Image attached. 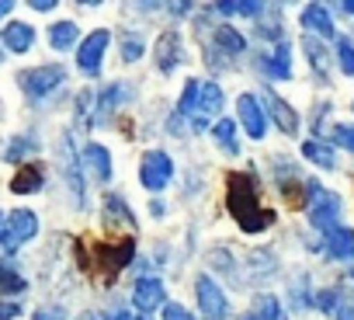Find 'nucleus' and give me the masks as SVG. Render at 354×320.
<instances>
[{
    "label": "nucleus",
    "instance_id": "nucleus-16",
    "mask_svg": "<svg viewBox=\"0 0 354 320\" xmlns=\"http://www.w3.org/2000/svg\"><path fill=\"white\" fill-rule=\"evenodd\" d=\"M125 101H132V87H129V84H108V87L97 94V122L111 118Z\"/></svg>",
    "mask_w": 354,
    "mask_h": 320
},
{
    "label": "nucleus",
    "instance_id": "nucleus-12",
    "mask_svg": "<svg viewBox=\"0 0 354 320\" xmlns=\"http://www.w3.org/2000/svg\"><path fill=\"white\" fill-rule=\"evenodd\" d=\"M163 296H167V289H163V282L153 278V275L139 278L136 289H132V303H136L139 313H153V310H160V306H163Z\"/></svg>",
    "mask_w": 354,
    "mask_h": 320
},
{
    "label": "nucleus",
    "instance_id": "nucleus-49",
    "mask_svg": "<svg viewBox=\"0 0 354 320\" xmlns=\"http://www.w3.org/2000/svg\"><path fill=\"white\" fill-rule=\"evenodd\" d=\"M240 320H254V317H250V313H243V317H240Z\"/></svg>",
    "mask_w": 354,
    "mask_h": 320
},
{
    "label": "nucleus",
    "instance_id": "nucleus-9",
    "mask_svg": "<svg viewBox=\"0 0 354 320\" xmlns=\"http://www.w3.org/2000/svg\"><path fill=\"white\" fill-rule=\"evenodd\" d=\"M309 223L316 226V230H337V220H340V195H333V192H319L313 202H309Z\"/></svg>",
    "mask_w": 354,
    "mask_h": 320
},
{
    "label": "nucleus",
    "instance_id": "nucleus-44",
    "mask_svg": "<svg viewBox=\"0 0 354 320\" xmlns=\"http://www.w3.org/2000/svg\"><path fill=\"white\" fill-rule=\"evenodd\" d=\"M337 320H354V303H347V306H340V313H337Z\"/></svg>",
    "mask_w": 354,
    "mask_h": 320
},
{
    "label": "nucleus",
    "instance_id": "nucleus-34",
    "mask_svg": "<svg viewBox=\"0 0 354 320\" xmlns=\"http://www.w3.org/2000/svg\"><path fill=\"white\" fill-rule=\"evenodd\" d=\"M118 39H122V60H125V63H136V60H142V53H146V42H142V35H139V32H129V28H125Z\"/></svg>",
    "mask_w": 354,
    "mask_h": 320
},
{
    "label": "nucleus",
    "instance_id": "nucleus-37",
    "mask_svg": "<svg viewBox=\"0 0 354 320\" xmlns=\"http://www.w3.org/2000/svg\"><path fill=\"white\" fill-rule=\"evenodd\" d=\"M330 139H333L337 146H344V150H351V153H354V125H347V122L333 125V129H330Z\"/></svg>",
    "mask_w": 354,
    "mask_h": 320
},
{
    "label": "nucleus",
    "instance_id": "nucleus-33",
    "mask_svg": "<svg viewBox=\"0 0 354 320\" xmlns=\"http://www.w3.org/2000/svg\"><path fill=\"white\" fill-rule=\"evenodd\" d=\"M250 317H254V320H285L278 296H268V292L254 299V310H250Z\"/></svg>",
    "mask_w": 354,
    "mask_h": 320
},
{
    "label": "nucleus",
    "instance_id": "nucleus-39",
    "mask_svg": "<svg viewBox=\"0 0 354 320\" xmlns=\"http://www.w3.org/2000/svg\"><path fill=\"white\" fill-rule=\"evenodd\" d=\"M264 11V4H257V0H247V4H236V15H247V18H257Z\"/></svg>",
    "mask_w": 354,
    "mask_h": 320
},
{
    "label": "nucleus",
    "instance_id": "nucleus-35",
    "mask_svg": "<svg viewBox=\"0 0 354 320\" xmlns=\"http://www.w3.org/2000/svg\"><path fill=\"white\" fill-rule=\"evenodd\" d=\"M337 60H340V70L347 73V77H354V42L344 35V39H337Z\"/></svg>",
    "mask_w": 354,
    "mask_h": 320
},
{
    "label": "nucleus",
    "instance_id": "nucleus-10",
    "mask_svg": "<svg viewBox=\"0 0 354 320\" xmlns=\"http://www.w3.org/2000/svg\"><path fill=\"white\" fill-rule=\"evenodd\" d=\"M185 63V46H181V35H177L174 28H167L160 39H156V70L167 77L174 73L177 66Z\"/></svg>",
    "mask_w": 354,
    "mask_h": 320
},
{
    "label": "nucleus",
    "instance_id": "nucleus-27",
    "mask_svg": "<svg viewBox=\"0 0 354 320\" xmlns=\"http://www.w3.org/2000/svg\"><path fill=\"white\" fill-rule=\"evenodd\" d=\"M247 278L250 282H264V278H271V272H274V258L268 254V251H250L247 254Z\"/></svg>",
    "mask_w": 354,
    "mask_h": 320
},
{
    "label": "nucleus",
    "instance_id": "nucleus-25",
    "mask_svg": "<svg viewBox=\"0 0 354 320\" xmlns=\"http://www.w3.org/2000/svg\"><path fill=\"white\" fill-rule=\"evenodd\" d=\"M302 157H306V160H313L316 168H326V171H333V168H337L333 150H330L326 143H319V139H306V143H302Z\"/></svg>",
    "mask_w": 354,
    "mask_h": 320
},
{
    "label": "nucleus",
    "instance_id": "nucleus-28",
    "mask_svg": "<svg viewBox=\"0 0 354 320\" xmlns=\"http://www.w3.org/2000/svg\"><path fill=\"white\" fill-rule=\"evenodd\" d=\"M25 285H28V282H25V275L18 272L15 261H8V258L0 261V289H4L8 296H18V292H25Z\"/></svg>",
    "mask_w": 354,
    "mask_h": 320
},
{
    "label": "nucleus",
    "instance_id": "nucleus-29",
    "mask_svg": "<svg viewBox=\"0 0 354 320\" xmlns=\"http://www.w3.org/2000/svg\"><path fill=\"white\" fill-rule=\"evenodd\" d=\"M97 122V94L94 91H80L77 94V125L91 129Z\"/></svg>",
    "mask_w": 354,
    "mask_h": 320
},
{
    "label": "nucleus",
    "instance_id": "nucleus-22",
    "mask_svg": "<svg viewBox=\"0 0 354 320\" xmlns=\"http://www.w3.org/2000/svg\"><path fill=\"white\" fill-rule=\"evenodd\" d=\"M77 160H80V157H73V139L66 136V139H63V175H66L73 195H77L80 206H84V178H80V171H77Z\"/></svg>",
    "mask_w": 354,
    "mask_h": 320
},
{
    "label": "nucleus",
    "instance_id": "nucleus-4",
    "mask_svg": "<svg viewBox=\"0 0 354 320\" xmlns=\"http://www.w3.org/2000/svg\"><path fill=\"white\" fill-rule=\"evenodd\" d=\"M39 233V216L32 209H15L4 223V230H0V247H4L8 254H15L21 244H28L32 237Z\"/></svg>",
    "mask_w": 354,
    "mask_h": 320
},
{
    "label": "nucleus",
    "instance_id": "nucleus-21",
    "mask_svg": "<svg viewBox=\"0 0 354 320\" xmlns=\"http://www.w3.org/2000/svg\"><path fill=\"white\" fill-rule=\"evenodd\" d=\"M302 53H306V60L313 63V70L319 73V80H326V73H330V49H326L319 39L302 35Z\"/></svg>",
    "mask_w": 354,
    "mask_h": 320
},
{
    "label": "nucleus",
    "instance_id": "nucleus-43",
    "mask_svg": "<svg viewBox=\"0 0 354 320\" xmlns=\"http://www.w3.org/2000/svg\"><path fill=\"white\" fill-rule=\"evenodd\" d=\"M32 8H35V11H42V15H49V11L56 8V0H32Z\"/></svg>",
    "mask_w": 354,
    "mask_h": 320
},
{
    "label": "nucleus",
    "instance_id": "nucleus-24",
    "mask_svg": "<svg viewBox=\"0 0 354 320\" xmlns=\"http://www.w3.org/2000/svg\"><path fill=\"white\" fill-rule=\"evenodd\" d=\"M223 112V87L219 84H202V98H198V118H212V115H219ZM195 122V118H192Z\"/></svg>",
    "mask_w": 354,
    "mask_h": 320
},
{
    "label": "nucleus",
    "instance_id": "nucleus-30",
    "mask_svg": "<svg viewBox=\"0 0 354 320\" xmlns=\"http://www.w3.org/2000/svg\"><path fill=\"white\" fill-rule=\"evenodd\" d=\"M212 136H216V143H219L230 157L240 153V143H236V122H233V118H219V122L212 125Z\"/></svg>",
    "mask_w": 354,
    "mask_h": 320
},
{
    "label": "nucleus",
    "instance_id": "nucleus-18",
    "mask_svg": "<svg viewBox=\"0 0 354 320\" xmlns=\"http://www.w3.org/2000/svg\"><path fill=\"white\" fill-rule=\"evenodd\" d=\"M0 42H4L11 53H28L35 46V28L25 25V21H11L4 28V35H0Z\"/></svg>",
    "mask_w": 354,
    "mask_h": 320
},
{
    "label": "nucleus",
    "instance_id": "nucleus-42",
    "mask_svg": "<svg viewBox=\"0 0 354 320\" xmlns=\"http://www.w3.org/2000/svg\"><path fill=\"white\" fill-rule=\"evenodd\" d=\"M167 11H170L174 18H185V15H192L195 8H192V4H167Z\"/></svg>",
    "mask_w": 354,
    "mask_h": 320
},
{
    "label": "nucleus",
    "instance_id": "nucleus-46",
    "mask_svg": "<svg viewBox=\"0 0 354 320\" xmlns=\"http://www.w3.org/2000/svg\"><path fill=\"white\" fill-rule=\"evenodd\" d=\"M11 8H15L11 0H0V18H8V15H11Z\"/></svg>",
    "mask_w": 354,
    "mask_h": 320
},
{
    "label": "nucleus",
    "instance_id": "nucleus-38",
    "mask_svg": "<svg viewBox=\"0 0 354 320\" xmlns=\"http://www.w3.org/2000/svg\"><path fill=\"white\" fill-rule=\"evenodd\" d=\"M163 320H195V317L177 303H163Z\"/></svg>",
    "mask_w": 354,
    "mask_h": 320
},
{
    "label": "nucleus",
    "instance_id": "nucleus-36",
    "mask_svg": "<svg viewBox=\"0 0 354 320\" xmlns=\"http://www.w3.org/2000/svg\"><path fill=\"white\" fill-rule=\"evenodd\" d=\"M316 306H319L323 313H333V317H337V313H340V292H337V289H319V292H316Z\"/></svg>",
    "mask_w": 354,
    "mask_h": 320
},
{
    "label": "nucleus",
    "instance_id": "nucleus-15",
    "mask_svg": "<svg viewBox=\"0 0 354 320\" xmlns=\"http://www.w3.org/2000/svg\"><path fill=\"white\" fill-rule=\"evenodd\" d=\"M257 66H261L268 77H274V80H292V46H288V42H278L271 56L257 60Z\"/></svg>",
    "mask_w": 354,
    "mask_h": 320
},
{
    "label": "nucleus",
    "instance_id": "nucleus-45",
    "mask_svg": "<svg viewBox=\"0 0 354 320\" xmlns=\"http://www.w3.org/2000/svg\"><path fill=\"white\" fill-rule=\"evenodd\" d=\"M149 213H153V216H167V206L153 199V202H149Z\"/></svg>",
    "mask_w": 354,
    "mask_h": 320
},
{
    "label": "nucleus",
    "instance_id": "nucleus-11",
    "mask_svg": "<svg viewBox=\"0 0 354 320\" xmlns=\"http://www.w3.org/2000/svg\"><path fill=\"white\" fill-rule=\"evenodd\" d=\"M236 115H240V125L247 129L250 139H264L268 132V118H264V108L254 94H240L236 98Z\"/></svg>",
    "mask_w": 354,
    "mask_h": 320
},
{
    "label": "nucleus",
    "instance_id": "nucleus-13",
    "mask_svg": "<svg viewBox=\"0 0 354 320\" xmlns=\"http://www.w3.org/2000/svg\"><path fill=\"white\" fill-rule=\"evenodd\" d=\"M80 164L91 171V178H94L97 185H108V181H111V153H108V146L87 143V146H84V157H80Z\"/></svg>",
    "mask_w": 354,
    "mask_h": 320
},
{
    "label": "nucleus",
    "instance_id": "nucleus-26",
    "mask_svg": "<svg viewBox=\"0 0 354 320\" xmlns=\"http://www.w3.org/2000/svg\"><path fill=\"white\" fill-rule=\"evenodd\" d=\"M77 39H80V28H77L73 21H56V25L49 28V46H53V49H73Z\"/></svg>",
    "mask_w": 354,
    "mask_h": 320
},
{
    "label": "nucleus",
    "instance_id": "nucleus-17",
    "mask_svg": "<svg viewBox=\"0 0 354 320\" xmlns=\"http://www.w3.org/2000/svg\"><path fill=\"white\" fill-rule=\"evenodd\" d=\"M323 251H326V258H333V261H351V258H354V230H347V226L330 230Z\"/></svg>",
    "mask_w": 354,
    "mask_h": 320
},
{
    "label": "nucleus",
    "instance_id": "nucleus-31",
    "mask_svg": "<svg viewBox=\"0 0 354 320\" xmlns=\"http://www.w3.org/2000/svg\"><path fill=\"white\" fill-rule=\"evenodd\" d=\"M198 98H202V80H188L185 91H181V101H177V115H188V118H198Z\"/></svg>",
    "mask_w": 354,
    "mask_h": 320
},
{
    "label": "nucleus",
    "instance_id": "nucleus-51",
    "mask_svg": "<svg viewBox=\"0 0 354 320\" xmlns=\"http://www.w3.org/2000/svg\"><path fill=\"white\" fill-rule=\"evenodd\" d=\"M136 320H142V317H136Z\"/></svg>",
    "mask_w": 354,
    "mask_h": 320
},
{
    "label": "nucleus",
    "instance_id": "nucleus-32",
    "mask_svg": "<svg viewBox=\"0 0 354 320\" xmlns=\"http://www.w3.org/2000/svg\"><path fill=\"white\" fill-rule=\"evenodd\" d=\"M35 153H39V139H35L32 132H25V136H15V139L8 143L4 160H25V157H35Z\"/></svg>",
    "mask_w": 354,
    "mask_h": 320
},
{
    "label": "nucleus",
    "instance_id": "nucleus-1",
    "mask_svg": "<svg viewBox=\"0 0 354 320\" xmlns=\"http://www.w3.org/2000/svg\"><path fill=\"white\" fill-rule=\"evenodd\" d=\"M226 209L236 220V226L247 233H264L278 220L274 209L261 206V185H257L254 171H230L226 175Z\"/></svg>",
    "mask_w": 354,
    "mask_h": 320
},
{
    "label": "nucleus",
    "instance_id": "nucleus-20",
    "mask_svg": "<svg viewBox=\"0 0 354 320\" xmlns=\"http://www.w3.org/2000/svg\"><path fill=\"white\" fill-rule=\"evenodd\" d=\"M302 28L319 32L323 39H330V35H333V18H330V11H326L323 4H306V8H302Z\"/></svg>",
    "mask_w": 354,
    "mask_h": 320
},
{
    "label": "nucleus",
    "instance_id": "nucleus-53",
    "mask_svg": "<svg viewBox=\"0 0 354 320\" xmlns=\"http://www.w3.org/2000/svg\"><path fill=\"white\" fill-rule=\"evenodd\" d=\"M351 108H354V105H351Z\"/></svg>",
    "mask_w": 354,
    "mask_h": 320
},
{
    "label": "nucleus",
    "instance_id": "nucleus-14",
    "mask_svg": "<svg viewBox=\"0 0 354 320\" xmlns=\"http://www.w3.org/2000/svg\"><path fill=\"white\" fill-rule=\"evenodd\" d=\"M264 101H268V115L274 118V125H278L281 132L295 136V132H299V112H295L281 94H274V91H268V94H264Z\"/></svg>",
    "mask_w": 354,
    "mask_h": 320
},
{
    "label": "nucleus",
    "instance_id": "nucleus-52",
    "mask_svg": "<svg viewBox=\"0 0 354 320\" xmlns=\"http://www.w3.org/2000/svg\"><path fill=\"white\" fill-rule=\"evenodd\" d=\"M0 230H4V226H0Z\"/></svg>",
    "mask_w": 354,
    "mask_h": 320
},
{
    "label": "nucleus",
    "instance_id": "nucleus-19",
    "mask_svg": "<svg viewBox=\"0 0 354 320\" xmlns=\"http://www.w3.org/2000/svg\"><path fill=\"white\" fill-rule=\"evenodd\" d=\"M104 226L111 230V226H136V216H132V209L125 206V199L122 195H115V192H108L104 195Z\"/></svg>",
    "mask_w": 354,
    "mask_h": 320
},
{
    "label": "nucleus",
    "instance_id": "nucleus-5",
    "mask_svg": "<svg viewBox=\"0 0 354 320\" xmlns=\"http://www.w3.org/2000/svg\"><path fill=\"white\" fill-rule=\"evenodd\" d=\"M174 178V160L163 153V150H149L139 164V181L146 192H163Z\"/></svg>",
    "mask_w": 354,
    "mask_h": 320
},
{
    "label": "nucleus",
    "instance_id": "nucleus-7",
    "mask_svg": "<svg viewBox=\"0 0 354 320\" xmlns=\"http://www.w3.org/2000/svg\"><path fill=\"white\" fill-rule=\"evenodd\" d=\"M195 292H198V310L205 320H223L230 313V299L226 292L219 289V282H212L209 275H198L195 278Z\"/></svg>",
    "mask_w": 354,
    "mask_h": 320
},
{
    "label": "nucleus",
    "instance_id": "nucleus-6",
    "mask_svg": "<svg viewBox=\"0 0 354 320\" xmlns=\"http://www.w3.org/2000/svg\"><path fill=\"white\" fill-rule=\"evenodd\" d=\"M63 80H66V70H63V66H35V70H21V77H18L21 91H25L32 101L53 94Z\"/></svg>",
    "mask_w": 354,
    "mask_h": 320
},
{
    "label": "nucleus",
    "instance_id": "nucleus-48",
    "mask_svg": "<svg viewBox=\"0 0 354 320\" xmlns=\"http://www.w3.org/2000/svg\"><path fill=\"white\" fill-rule=\"evenodd\" d=\"M77 320H97V317H94V313H80Z\"/></svg>",
    "mask_w": 354,
    "mask_h": 320
},
{
    "label": "nucleus",
    "instance_id": "nucleus-50",
    "mask_svg": "<svg viewBox=\"0 0 354 320\" xmlns=\"http://www.w3.org/2000/svg\"><path fill=\"white\" fill-rule=\"evenodd\" d=\"M0 63H4V46H0Z\"/></svg>",
    "mask_w": 354,
    "mask_h": 320
},
{
    "label": "nucleus",
    "instance_id": "nucleus-23",
    "mask_svg": "<svg viewBox=\"0 0 354 320\" xmlns=\"http://www.w3.org/2000/svg\"><path fill=\"white\" fill-rule=\"evenodd\" d=\"M42 188V168L39 164H25L15 178H11V192L15 195H32Z\"/></svg>",
    "mask_w": 354,
    "mask_h": 320
},
{
    "label": "nucleus",
    "instance_id": "nucleus-41",
    "mask_svg": "<svg viewBox=\"0 0 354 320\" xmlns=\"http://www.w3.org/2000/svg\"><path fill=\"white\" fill-rule=\"evenodd\" d=\"M18 313H21L18 303H0V320H15Z\"/></svg>",
    "mask_w": 354,
    "mask_h": 320
},
{
    "label": "nucleus",
    "instance_id": "nucleus-8",
    "mask_svg": "<svg viewBox=\"0 0 354 320\" xmlns=\"http://www.w3.org/2000/svg\"><path fill=\"white\" fill-rule=\"evenodd\" d=\"M108 42H111L108 28H97V32H91V35L80 42V49H77V66H80L87 77H97V73H101V60H104Z\"/></svg>",
    "mask_w": 354,
    "mask_h": 320
},
{
    "label": "nucleus",
    "instance_id": "nucleus-3",
    "mask_svg": "<svg viewBox=\"0 0 354 320\" xmlns=\"http://www.w3.org/2000/svg\"><path fill=\"white\" fill-rule=\"evenodd\" d=\"M91 254H94V265L91 268H101L104 272V282H115V275L122 272V268H129V261L136 258V240L132 237H125V240H101V244H94L91 247Z\"/></svg>",
    "mask_w": 354,
    "mask_h": 320
},
{
    "label": "nucleus",
    "instance_id": "nucleus-2",
    "mask_svg": "<svg viewBox=\"0 0 354 320\" xmlns=\"http://www.w3.org/2000/svg\"><path fill=\"white\" fill-rule=\"evenodd\" d=\"M240 53H247V39H243L236 28H230V25H219V28L212 32V39L205 42V63H209L212 70L233 66V60H236Z\"/></svg>",
    "mask_w": 354,
    "mask_h": 320
},
{
    "label": "nucleus",
    "instance_id": "nucleus-47",
    "mask_svg": "<svg viewBox=\"0 0 354 320\" xmlns=\"http://www.w3.org/2000/svg\"><path fill=\"white\" fill-rule=\"evenodd\" d=\"M340 11H344V15H354V0H344V4H340Z\"/></svg>",
    "mask_w": 354,
    "mask_h": 320
},
{
    "label": "nucleus",
    "instance_id": "nucleus-40",
    "mask_svg": "<svg viewBox=\"0 0 354 320\" xmlns=\"http://www.w3.org/2000/svg\"><path fill=\"white\" fill-rule=\"evenodd\" d=\"M35 320H66V313H63L59 306H49V310H39Z\"/></svg>",
    "mask_w": 354,
    "mask_h": 320
}]
</instances>
